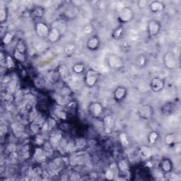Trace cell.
I'll return each instance as SVG.
<instances>
[{"label":"cell","mask_w":181,"mask_h":181,"mask_svg":"<svg viewBox=\"0 0 181 181\" xmlns=\"http://www.w3.org/2000/svg\"><path fill=\"white\" fill-rule=\"evenodd\" d=\"M134 12L132 8L129 6H125L121 9L118 13V19L122 23H128L133 19Z\"/></svg>","instance_id":"cell-1"},{"label":"cell","mask_w":181,"mask_h":181,"mask_svg":"<svg viewBox=\"0 0 181 181\" xmlns=\"http://www.w3.org/2000/svg\"><path fill=\"white\" fill-rule=\"evenodd\" d=\"M163 62L165 66L169 69H174L176 67V57L172 52H167L163 56Z\"/></svg>","instance_id":"cell-2"},{"label":"cell","mask_w":181,"mask_h":181,"mask_svg":"<svg viewBox=\"0 0 181 181\" xmlns=\"http://www.w3.org/2000/svg\"><path fill=\"white\" fill-rule=\"evenodd\" d=\"M147 29H148L149 34L151 36L157 35L161 30L160 22L154 19L149 21L147 25Z\"/></svg>","instance_id":"cell-3"},{"label":"cell","mask_w":181,"mask_h":181,"mask_svg":"<svg viewBox=\"0 0 181 181\" xmlns=\"http://www.w3.org/2000/svg\"><path fill=\"white\" fill-rule=\"evenodd\" d=\"M88 112L93 117H98L103 113V106L98 102H93L89 105Z\"/></svg>","instance_id":"cell-4"},{"label":"cell","mask_w":181,"mask_h":181,"mask_svg":"<svg viewBox=\"0 0 181 181\" xmlns=\"http://www.w3.org/2000/svg\"><path fill=\"white\" fill-rule=\"evenodd\" d=\"M50 28H49L46 23L43 22H39L36 23L35 25V31L37 35L40 38H47L49 35Z\"/></svg>","instance_id":"cell-5"},{"label":"cell","mask_w":181,"mask_h":181,"mask_svg":"<svg viewBox=\"0 0 181 181\" xmlns=\"http://www.w3.org/2000/svg\"><path fill=\"white\" fill-rule=\"evenodd\" d=\"M151 88L154 92H159L162 91L165 86V81L160 77H155L151 81Z\"/></svg>","instance_id":"cell-6"},{"label":"cell","mask_w":181,"mask_h":181,"mask_svg":"<svg viewBox=\"0 0 181 181\" xmlns=\"http://www.w3.org/2000/svg\"><path fill=\"white\" fill-rule=\"evenodd\" d=\"M98 80V74L96 71L88 70L86 72L85 76V82L86 84L88 86H93L96 84Z\"/></svg>","instance_id":"cell-7"},{"label":"cell","mask_w":181,"mask_h":181,"mask_svg":"<svg viewBox=\"0 0 181 181\" xmlns=\"http://www.w3.org/2000/svg\"><path fill=\"white\" fill-rule=\"evenodd\" d=\"M108 62L110 67L113 69L120 68L123 65L122 60L115 55H111L108 57Z\"/></svg>","instance_id":"cell-8"},{"label":"cell","mask_w":181,"mask_h":181,"mask_svg":"<svg viewBox=\"0 0 181 181\" xmlns=\"http://www.w3.org/2000/svg\"><path fill=\"white\" fill-rule=\"evenodd\" d=\"M127 95V88L125 86H120L115 88V90L113 93V96H114V99L117 101V102H120L122 101L125 96Z\"/></svg>","instance_id":"cell-9"},{"label":"cell","mask_w":181,"mask_h":181,"mask_svg":"<svg viewBox=\"0 0 181 181\" xmlns=\"http://www.w3.org/2000/svg\"><path fill=\"white\" fill-rule=\"evenodd\" d=\"M86 47L88 50H91V51H96L100 47V40L97 36L94 35L91 36V37L88 40L87 43H86Z\"/></svg>","instance_id":"cell-10"},{"label":"cell","mask_w":181,"mask_h":181,"mask_svg":"<svg viewBox=\"0 0 181 181\" xmlns=\"http://www.w3.org/2000/svg\"><path fill=\"white\" fill-rule=\"evenodd\" d=\"M61 38V32L56 27H52L50 28L49 35L47 36L48 40L51 43H56L59 41Z\"/></svg>","instance_id":"cell-11"},{"label":"cell","mask_w":181,"mask_h":181,"mask_svg":"<svg viewBox=\"0 0 181 181\" xmlns=\"http://www.w3.org/2000/svg\"><path fill=\"white\" fill-rule=\"evenodd\" d=\"M154 110L152 109V108L150 105H143L142 107L140 108V109L139 110V114L140 115V117L143 119H149L150 117L152 114H153Z\"/></svg>","instance_id":"cell-12"},{"label":"cell","mask_w":181,"mask_h":181,"mask_svg":"<svg viewBox=\"0 0 181 181\" xmlns=\"http://www.w3.org/2000/svg\"><path fill=\"white\" fill-rule=\"evenodd\" d=\"M173 168V163L168 158H163L161 162V169L163 173H170Z\"/></svg>","instance_id":"cell-13"},{"label":"cell","mask_w":181,"mask_h":181,"mask_svg":"<svg viewBox=\"0 0 181 181\" xmlns=\"http://www.w3.org/2000/svg\"><path fill=\"white\" fill-rule=\"evenodd\" d=\"M149 8L152 12L157 13V12L162 11L165 8V5L163 2L160 1H154L149 4Z\"/></svg>","instance_id":"cell-14"},{"label":"cell","mask_w":181,"mask_h":181,"mask_svg":"<svg viewBox=\"0 0 181 181\" xmlns=\"http://www.w3.org/2000/svg\"><path fill=\"white\" fill-rule=\"evenodd\" d=\"M59 75L64 80H67V79H69V77H70V72H69V69L66 65L62 64L60 67Z\"/></svg>","instance_id":"cell-15"},{"label":"cell","mask_w":181,"mask_h":181,"mask_svg":"<svg viewBox=\"0 0 181 181\" xmlns=\"http://www.w3.org/2000/svg\"><path fill=\"white\" fill-rule=\"evenodd\" d=\"M76 46L74 43H69V44L67 45L64 47V53L67 57H72L75 52Z\"/></svg>","instance_id":"cell-16"},{"label":"cell","mask_w":181,"mask_h":181,"mask_svg":"<svg viewBox=\"0 0 181 181\" xmlns=\"http://www.w3.org/2000/svg\"><path fill=\"white\" fill-rule=\"evenodd\" d=\"M164 141L165 143L168 146H171L172 144H175L176 142V135L173 133H169L166 135L165 138H164Z\"/></svg>","instance_id":"cell-17"},{"label":"cell","mask_w":181,"mask_h":181,"mask_svg":"<svg viewBox=\"0 0 181 181\" xmlns=\"http://www.w3.org/2000/svg\"><path fill=\"white\" fill-rule=\"evenodd\" d=\"M103 122H104L105 126L108 129H112L113 127H114L115 122L113 118L110 116V115H108L104 118V120H103Z\"/></svg>","instance_id":"cell-18"},{"label":"cell","mask_w":181,"mask_h":181,"mask_svg":"<svg viewBox=\"0 0 181 181\" xmlns=\"http://www.w3.org/2000/svg\"><path fill=\"white\" fill-rule=\"evenodd\" d=\"M158 137H159V134L156 131L151 132V133L149 134V137H148L149 142L150 144H154L156 141H157Z\"/></svg>","instance_id":"cell-19"},{"label":"cell","mask_w":181,"mask_h":181,"mask_svg":"<svg viewBox=\"0 0 181 181\" xmlns=\"http://www.w3.org/2000/svg\"><path fill=\"white\" fill-rule=\"evenodd\" d=\"M123 33H124V29H123V28L119 27L113 31L112 36L113 38H115V39H118V38H120L122 35Z\"/></svg>","instance_id":"cell-20"},{"label":"cell","mask_w":181,"mask_h":181,"mask_svg":"<svg viewBox=\"0 0 181 181\" xmlns=\"http://www.w3.org/2000/svg\"><path fill=\"white\" fill-rule=\"evenodd\" d=\"M141 154L142 155L145 156V157H149L151 155V149L149 148V146H143L141 147L140 149Z\"/></svg>","instance_id":"cell-21"},{"label":"cell","mask_w":181,"mask_h":181,"mask_svg":"<svg viewBox=\"0 0 181 181\" xmlns=\"http://www.w3.org/2000/svg\"><path fill=\"white\" fill-rule=\"evenodd\" d=\"M84 70V65L82 63H76L73 66V71L76 74H81Z\"/></svg>","instance_id":"cell-22"},{"label":"cell","mask_w":181,"mask_h":181,"mask_svg":"<svg viewBox=\"0 0 181 181\" xmlns=\"http://www.w3.org/2000/svg\"><path fill=\"white\" fill-rule=\"evenodd\" d=\"M33 15L35 16H38V17H41V16L43 15V14H44V9H43L42 7H40V6L35 7V8L33 9Z\"/></svg>","instance_id":"cell-23"},{"label":"cell","mask_w":181,"mask_h":181,"mask_svg":"<svg viewBox=\"0 0 181 181\" xmlns=\"http://www.w3.org/2000/svg\"><path fill=\"white\" fill-rule=\"evenodd\" d=\"M137 63L140 67H144L146 64V57L145 55H140L137 59Z\"/></svg>","instance_id":"cell-24"},{"label":"cell","mask_w":181,"mask_h":181,"mask_svg":"<svg viewBox=\"0 0 181 181\" xmlns=\"http://www.w3.org/2000/svg\"><path fill=\"white\" fill-rule=\"evenodd\" d=\"M163 113H165V114H171V113L172 112V110H173V105L172 103H167V104H166L165 106H163Z\"/></svg>","instance_id":"cell-25"},{"label":"cell","mask_w":181,"mask_h":181,"mask_svg":"<svg viewBox=\"0 0 181 181\" xmlns=\"http://www.w3.org/2000/svg\"><path fill=\"white\" fill-rule=\"evenodd\" d=\"M14 57H15V58L16 60L21 62H23L24 59H25V55H24V53L19 52L17 50H16L15 52H14Z\"/></svg>","instance_id":"cell-26"},{"label":"cell","mask_w":181,"mask_h":181,"mask_svg":"<svg viewBox=\"0 0 181 181\" xmlns=\"http://www.w3.org/2000/svg\"><path fill=\"white\" fill-rule=\"evenodd\" d=\"M6 16H7V11L6 9H1L0 10V21L2 22H3L6 19Z\"/></svg>","instance_id":"cell-27"},{"label":"cell","mask_w":181,"mask_h":181,"mask_svg":"<svg viewBox=\"0 0 181 181\" xmlns=\"http://www.w3.org/2000/svg\"><path fill=\"white\" fill-rule=\"evenodd\" d=\"M13 36H14V33H6V35L4 36V43H9L11 42V40H12V38H13Z\"/></svg>","instance_id":"cell-28"},{"label":"cell","mask_w":181,"mask_h":181,"mask_svg":"<svg viewBox=\"0 0 181 181\" xmlns=\"http://www.w3.org/2000/svg\"><path fill=\"white\" fill-rule=\"evenodd\" d=\"M92 31H93V26L91 24H86V25L84 26V32L86 33V34H90V33H92Z\"/></svg>","instance_id":"cell-29"},{"label":"cell","mask_w":181,"mask_h":181,"mask_svg":"<svg viewBox=\"0 0 181 181\" xmlns=\"http://www.w3.org/2000/svg\"><path fill=\"white\" fill-rule=\"evenodd\" d=\"M120 140H121L123 145L126 146L127 144H128V139H127L126 134H125V133H121V134H120Z\"/></svg>","instance_id":"cell-30"},{"label":"cell","mask_w":181,"mask_h":181,"mask_svg":"<svg viewBox=\"0 0 181 181\" xmlns=\"http://www.w3.org/2000/svg\"><path fill=\"white\" fill-rule=\"evenodd\" d=\"M118 167H119V168L121 171H125L127 169V167H128V166H127V164L126 162H125V161H121V162H120L119 164H118Z\"/></svg>","instance_id":"cell-31"},{"label":"cell","mask_w":181,"mask_h":181,"mask_svg":"<svg viewBox=\"0 0 181 181\" xmlns=\"http://www.w3.org/2000/svg\"><path fill=\"white\" fill-rule=\"evenodd\" d=\"M6 65L9 67H14V62L12 59L10 57H7V58L6 59Z\"/></svg>","instance_id":"cell-32"},{"label":"cell","mask_w":181,"mask_h":181,"mask_svg":"<svg viewBox=\"0 0 181 181\" xmlns=\"http://www.w3.org/2000/svg\"><path fill=\"white\" fill-rule=\"evenodd\" d=\"M106 177L108 179H112L113 177V173L111 171H108L107 173H106Z\"/></svg>","instance_id":"cell-33"}]
</instances>
